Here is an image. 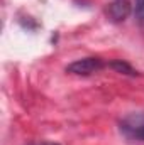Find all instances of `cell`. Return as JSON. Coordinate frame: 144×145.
<instances>
[{"mask_svg":"<svg viewBox=\"0 0 144 145\" xmlns=\"http://www.w3.org/2000/svg\"><path fill=\"white\" fill-rule=\"evenodd\" d=\"M108 68H112L114 71L120 72V74H127V76H137V71H136V69H134L131 64H127V63H124V61H120V59L108 63Z\"/></svg>","mask_w":144,"mask_h":145,"instance_id":"277c9868","label":"cell"},{"mask_svg":"<svg viewBox=\"0 0 144 145\" xmlns=\"http://www.w3.org/2000/svg\"><path fill=\"white\" fill-rule=\"evenodd\" d=\"M132 7L129 0H115L107 7V15L112 22H122L129 17Z\"/></svg>","mask_w":144,"mask_h":145,"instance_id":"3957f363","label":"cell"},{"mask_svg":"<svg viewBox=\"0 0 144 145\" xmlns=\"http://www.w3.org/2000/svg\"><path fill=\"white\" fill-rule=\"evenodd\" d=\"M136 14H137L139 20L144 22V0H136Z\"/></svg>","mask_w":144,"mask_h":145,"instance_id":"5b68a950","label":"cell"},{"mask_svg":"<svg viewBox=\"0 0 144 145\" xmlns=\"http://www.w3.org/2000/svg\"><path fill=\"white\" fill-rule=\"evenodd\" d=\"M37 145H59V144H54V142H42V144H37Z\"/></svg>","mask_w":144,"mask_h":145,"instance_id":"8992f818","label":"cell"},{"mask_svg":"<svg viewBox=\"0 0 144 145\" xmlns=\"http://www.w3.org/2000/svg\"><path fill=\"white\" fill-rule=\"evenodd\" d=\"M120 130L129 137L144 142V111H132L127 113L120 120Z\"/></svg>","mask_w":144,"mask_h":145,"instance_id":"6da1fadb","label":"cell"},{"mask_svg":"<svg viewBox=\"0 0 144 145\" xmlns=\"http://www.w3.org/2000/svg\"><path fill=\"white\" fill-rule=\"evenodd\" d=\"M104 61L100 57H95V56H90V57H83V59H76L73 61L71 64L66 66V72H71L76 76H88V74H93V72H98L104 68Z\"/></svg>","mask_w":144,"mask_h":145,"instance_id":"7a4b0ae2","label":"cell"}]
</instances>
